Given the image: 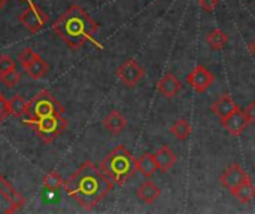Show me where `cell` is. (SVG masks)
Returning a JSON list of instances; mask_svg holds the SVG:
<instances>
[{"mask_svg":"<svg viewBox=\"0 0 255 214\" xmlns=\"http://www.w3.org/2000/svg\"><path fill=\"white\" fill-rule=\"evenodd\" d=\"M25 206V198L0 174V214L16 213Z\"/></svg>","mask_w":255,"mask_h":214,"instance_id":"cell-6","label":"cell"},{"mask_svg":"<svg viewBox=\"0 0 255 214\" xmlns=\"http://www.w3.org/2000/svg\"><path fill=\"white\" fill-rule=\"evenodd\" d=\"M18 21H19L28 31L36 33V31H39V30L45 25V22L48 21V15H46L40 7H37V6L33 4L31 1H28V7H25V9L19 13Z\"/></svg>","mask_w":255,"mask_h":214,"instance_id":"cell-7","label":"cell"},{"mask_svg":"<svg viewBox=\"0 0 255 214\" xmlns=\"http://www.w3.org/2000/svg\"><path fill=\"white\" fill-rule=\"evenodd\" d=\"M218 1L220 0H199V4L203 10L206 12H214L215 7L218 6Z\"/></svg>","mask_w":255,"mask_h":214,"instance_id":"cell-27","label":"cell"},{"mask_svg":"<svg viewBox=\"0 0 255 214\" xmlns=\"http://www.w3.org/2000/svg\"><path fill=\"white\" fill-rule=\"evenodd\" d=\"M99 167L106 177L114 182V185L123 186L133 177L136 171V161L127 147L117 146L105 156Z\"/></svg>","mask_w":255,"mask_h":214,"instance_id":"cell-3","label":"cell"},{"mask_svg":"<svg viewBox=\"0 0 255 214\" xmlns=\"http://www.w3.org/2000/svg\"><path fill=\"white\" fill-rule=\"evenodd\" d=\"M170 131L173 133V136L178 139V140H187L191 133H193V128L191 125L188 124V121L185 119H178L172 127H170Z\"/></svg>","mask_w":255,"mask_h":214,"instance_id":"cell-22","label":"cell"},{"mask_svg":"<svg viewBox=\"0 0 255 214\" xmlns=\"http://www.w3.org/2000/svg\"><path fill=\"white\" fill-rule=\"evenodd\" d=\"M232 194L241 203L248 204V203H251L255 198V186L251 183V180H248L247 183H244L242 186H239L238 189H235Z\"/></svg>","mask_w":255,"mask_h":214,"instance_id":"cell-20","label":"cell"},{"mask_svg":"<svg viewBox=\"0 0 255 214\" xmlns=\"http://www.w3.org/2000/svg\"><path fill=\"white\" fill-rule=\"evenodd\" d=\"M24 1H30V0H24Z\"/></svg>","mask_w":255,"mask_h":214,"instance_id":"cell-32","label":"cell"},{"mask_svg":"<svg viewBox=\"0 0 255 214\" xmlns=\"http://www.w3.org/2000/svg\"><path fill=\"white\" fill-rule=\"evenodd\" d=\"M187 82L196 92H205L214 85L215 76L205 66H196V69L187 76Z\"/></svg>","mask_w":255,"mask_h":214,"instance_id":"cell-10","label":"cell"},{"mask_svg":"<svg viewBox=\"0 0 255 214\" xmlns=\"http://www.w3.org/2000/svg\"><path fill=\"white\" fill-rule=\"evenodd\" d=\"M221 124H223V127H224L232 136H235V137L241 136V134L247 130V127L250 125V122H248V119H247V116H245V112L241 110V109H236L230 116L224 118V119L221 121Z\"/></svg>","mask_w":255,"mask_h":214,"instance_id":"cell-11","label":"cell"},{"mask_svg":"<svg viewBox=\"0 0 255 214\" xmlns=\"http://www.w3.org/2000/svg\"><path fill=\"white\" fill-rule=\"evenodd\" d=\"M6 1H7V0H0V10L6 6Z\"/></svg>","mask_w":255,"mask_h":214,"instance_id":"cell-31","label":"cell"},{"mask_svg":"<svg viewBox=\"0 0 255 214\" xmlns=\"http://www.w3.org/2000/svg\"><path fill=\"white\" fill-rule=\"evenodd\" d=\"M117 76L126 86L133 88L142 80V77L145 76V71H143V69L139 66V63L136 60L130 58V60L124 61L117 69Z\"/></svg>","mask_w":255,"mask_h":214,"instance_id":"cell-8","label":"cell"},{"mask_svg":"<svg viewBox=\"0 0 255 214\" xmlns=\"http://www.w3.org/2000/svg\"><path fill=\"white\" fill-rule=\"evenodd\" d=\"M42 183H43V188H45V189H48L49 192L60 191V189L64 186V180H63L61 174H58L57 171H51V173H48V174L43 177Z\"/></svg>","mask_w":255,"mask_h":214,"instance_id":"cell-23","label":"cell"},{"mask_svg":"<svg viewBox=\"0 0 255 214\" xmlns=\"http://www.w3.org/2000/svg\"><path fill=\"white\" fill-rule=\"evenodd\" d=\"M54 115H64V107L49 91H40L27 103L25 121L22 122L27 124L30 121H37Z\"/></svg>","mask_w":255,"mask_h":214,"instance_id":"cell-4","label":"cell"},{"mask_svg":"<svg viewBox=\"0 0 255 214\" xmlns=\"http://www.w3.org/2000/svg\"><path fill=\"white\" fill-rule=\"evenodd\" d=\"M136 170L143 174L146 179L152 177L155 174V171L158 170V165H157V161L154 158L152 153H143L140 155L137 159H136Z\"/></svg>","mask_w":255,"mask_h":214,"instance_id":"cell-17","label":"cell"},{"mask_svg":"<svg viewBox=\"0 0 255 214\" xmlns=\"http://www.w3.org/2000/svg\"><path fill=\"white\" fill-rule=\"evenodd\" d=\"M248 180H251L250 176H248V173H247L239 164H236V162L230 164V165L226 168V171L221 174V177H220L221 185H223L226 189H229L230 192H233L235 189H238L239 186H242V185L247 183Z\"/></svg>","mask_w":255,"mask_h":214,"instance_id":"cell-9","label":"cell"},{"mask_svg":"<svg viewBox=\"0 0 255 214\" xmlns=\"http://www.w3.org/2000/svg\"><path fill=\"white\" fill-rule=\"evenodd\" d=\"M250 49H251V54L255 57V39L251 42V45H250Z\"/></svg>","mask_w":255,"mask_h":214,"instance_id":"cell-30","label":"cell"},{"mask_svg":"<svg viewBox=\"0 0 255 214\" xmlns=\"http://www.w3.org/2000/svg\"><path fill=\"white\" fill-rule=\"evenodd\" d=\"M211 109H212V112L223 121L224 118L230 116V115H232L236 109H239V107H238V104L235 103V100H233L232 97L223 95V97H220V98L211 106Z\"/></svg>","mask_w":255,"mask_h":214,"instance_id":"cell-15","label":"cell"},{"mask_svg":"<svg viewBox=\"0 0 255 214\" xmlns=\"http://www.w3.org/2000/svg\"><path fill=\"white\" fill-rule=\"evenodd\" d=\"M227 42H229V36H227V33L223 31L221 28L212 30V31L208 34V37H206V43H208L214 51H221V49L226 46Z\"/></svg>","mask_w":255,"mask_h":214,"instance_id":"cell-19","label":"cell"},{"mask_svg":"<svg viewBox=\"0 0 255 214\" xmlns=\"http://www.w3.org/2000/svg\"><path fill=\"white\" fill-rule=\"evenodd\" d=\"M63 188L66 194L82 209L93 210L106 198L109 192H112L114 182L106 177L100 167L94 165L91 161H87L69 180L64 182Z\"/></svg>","mask_w":255,"mask_h":214,"instance_id":"cell-1","label":"cell"},{"mask_svg":"<svg viewBox=\"0 0 255 214\" xmlns=\"http://www.w3.org/2000/svg\"><path fill=\"white\" fill-rule=\"evenodd\" d=\"M103 127L111 133V134H120L124 131V128L127 127V121L126 118L118 112V110H112L108 113V116L103 119Z\"/></svg>","mask_w":255,"mask_h":214,"instance_id":"cell-16","label":"cell"},{"mask_svg":"<svg viewBox=\"0 0 255 214\" xmlns=\"http://www.w3.org/2000/svg\"><path fill=\"white\" fill-rule=\"evenodd\" d=\"M16 69V63L12 60V57L9 55H1L0 57V74L3 73H7L10 70Z\"/></svg>","mask_w":255,"mask_h":214,"instance_id":"cell-26","label":"cell"},{"mask_svg":"<svg viewBox=\"0 0 255 214\" xmlns=\"http://www.w3.org/2000/svg\"><path fill=\"white\" fill-rule=\"evenodd\" d=\"M7 115H9V100H6L1 94L0 95V121H3V118Z\"/></svg>","mask_w":255,"mask_h":214,"instance_id":"cell-28","label":"cell"},{"mask_svg":"<svg viewBox=\"0 0 255 214\" xmlns=\"http://www.w3.org/2000/svg\"><path fill=\"white\" fill-rule=\"evenodd\" d=\"M19 79H21V74L18 73V70H16V69L10 70V71H7V73L0 74V80H1V83H3L4 86H7V88H15V86L18 85Z\"/></svg>","mask_w":255,"mask_h":214,"instance_id":"cell-24","label":"cell"},{"mask_svg":"<svg viewBox=\"0 0 255 214\" xmlns=\"http://www.w3.org/2000/svg\"><path fill=\"white\" fill-rule=\"evenodd\" d=\"M157 89L166 98H175L181 91V82L172 73H166L157 83Z\"/></svg>","mask_w":255,"mask_h":214,"instance_id":"cell-12","label":"cell"},{"mask_svg":"<svg viewBox=\"0 0 255 214\" xmlns=\"http://www.w3.org/2000/svg\"><path fill=\"white\" fill-rule=\"evenodd\" d=\"M25 110H27V101L21 95L15 94L9 100V115L13 118H22L25 115Z\"/></svg>","mask_w":255,"mask_h":214,"instance_id":"cell-21","label":"cell"},{"mask_svg":"<svg viewBox=\"0 0 255 214\" xmlns=\"http://www.w3.org/2000/svg\"><path fill=\"white\" fill-rule=\"evenodd\" d=\"M154 158L157 161L158 170H161L163 173H167L178 161V156L169 146H161L160 149H157V152L154 153Z\"/></svg>","mask_w":255,"mask_h":214,"instance_id":"cell-13","label":"cell"},{"mask_svg":"<svg viewBox=\"0 0 255 214\" xmlns=\"http://www.w3.org/2000/svg\"><path fill=\"white\" fill-rule=\"evenodd\" d=\"M136 195H137V198L142 200L143 203L152 204V203H155V201L160 198L161 189H160L152 180H146V182H143V183L137 188Z\"/></svg>","mask_w":255,"mask_h":214,"instance_id":"cell-14","label":"cell"},{"mask_svg":"<svg viewBox=\"0 0 255 214\" xmlns=\"http://www.w3.org/2000/svg\"><path fill=\"white\" fill-rule=\"evenodd\" d=\"M39 57V54L37 52H34L31 48H25V49H22V52L18 55V61H19V64H21V67L24 69V67H27L34 58H37Z\"/></svg>","mask_w":255,"mask_h":214,"instance_id":"cell-25","label":"cell"},{"mask_svg":"<svg viewBox=\"0 0 255 214\" xmlns=\"http://www.w3.org/2000/svg\"><path fill=\"white\" fill-rule=\"evenodd\" d=\"M24 70L27 71V74H28L31 79L37 80V79H42L43 76L48 74V71H49V64L39 55V57L34 58L27 67H24Z\"/></svg>","mask_w":255,"mask_h":214,"instance_id":"cell-18","label":"cell"},{"mask_svg":"<svg viewBox=\"0 0 255 214\" xmlns=\"http://www.w3.org/2000/svg\"><path fill=\"white\" fill-rule=\"evenodd\" d=\"M244 112H245V116H247L248 122H250V124H255V101L250 103L248 107H247Z\"/></svg>","mask_w":255,"mask_h":214,"instance_id":"cell-29","label":"cell"},{"mask_svg":"<svg viewBox=\"0 0 255 214\" xmlns=\"http://www.w3.org/2000/svg\"><path fill=\"white\" fill-rule=\"evenodd\" d=\"M0 95H1V92H0Z\"/></svg>","mask_w":255,"mask_h":214,"instance_id":"cell-33","label":"cell"},{"mask_svg":"<svg viewBox=\"0 0 255 214\" xmlns=\"http://www.w3.org/2000/svg\"><path fill=\"white\" fill-rule=\"evenodd\" d=\"M52 30L72 49H79L87 42H93L100 49L103 48L94 37L99 31L97 22L81 6L73 4L64 10L54 22Z\"/></svg>","mask_w":255,"mask_h":214,"instance_id":"cell-2","label":"cell"},{"mask_svg":"<svg viewBox=\"0 0 255 214\" xmlns=\"http://www.w3.org/2000/svg\"><path fill=\"white\" fill-rule=\"evenodd\" d=\"M25 125L31 127L43 142H52L67 128V121L63 115H54L37 121H30Z\"/></svg>","mask_w":255,"mask_h":214,"instance_id":"cell-5","label":"cell"}]
</instances>
